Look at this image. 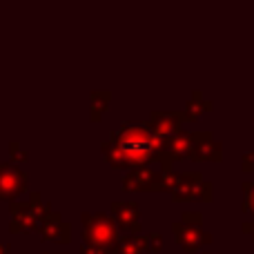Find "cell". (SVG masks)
Here are the masks:
<instances>
[{"label": "cell", "mask_w": 254, "mask_h": 254, "mask_svg": "<svg viewBox=\"0 0 254 254\" xmlns=\"http://www.w3.org/2000/svg\"><path fill=\"white\" fill-rule=\"evenodd\" d=\"M145 246H147V239H138V237H127L119 243L114 254H143Z\"/></svg>", "instance_id": "7"}, {"label": "cell", "mask_w": 254, "mask_h": 254, "mask_svg": "<svg viewBox=\"0 0 254 254\" xmlns=\"http://www.w3.org/2000/svg\"><path fill=\"white\" fill-rule=\"evenodd\" d=\"M254 170V154H246L243 156V172H252Z\"/></svg>", "instance_id": "10"}, {"label": "cell", "mask_w": 254, "mask_h": 254, "mask_svg": "<svg viewBox=\"0 0 254 254\" xmlns=\"http://www.w3.org/2000/svg\"><path fill=\"white\" fill-rule=\"evenodd\" d=\"M83 225H85V237H87L89 246H96V248L116 246L114 223H112L105 214H87V216H83Z\"/></svg>", "instance_id": "2"}, {"label": "cell", "mask_w": 254, "mask_h": 254, "mask_svg": "<svg viewBox=\"0 0 254 254\" xmlns=\"http://www.w3.org/2000/svg\"><path fill=\"white\" fill-rule=\"evenodd\" d=\"M243 194H246V203H243V210L254 214V183H243Z\"/></svg>", "instance_id": "8"}, {"label": "cell", "mask_w": 254, "mask_h": 254, "mask_svg": "<svg viewBox=\"0 0 254 254\" xmlns=\"http://www.w3.org/2000/svg\"><path fill=\"white\" fill-rule=\"evenodd\" d=\"M243 232H248L254 239V223H246V225H243Z\"/></svg>", "instance_id": "11"}, {"label": "cell", "mask_w": 254, "mask_h": 254, "mask_svg": "<svg viewBox=\"0 0 254 254\" xmlns=\"http://www.w3.org/2000/svg\"><path fill=\"white\" fill-rule=\"evenodd\" d=\"M147 243H149V250L158 252L161 250V234H152V237H147Z\"/></svg>", "instance_id": "9"}, {"label": "cell", "mask_w": 254, "mask_h": 254, "mask_svg": "<svg viewBox=\"0 0 254 254\" xmlns=\"http://www.w3.org/2000/svg\"><path fill=\"white\" fill-rule=\"evenodd\" d=\"M154 138L143 129H134L116 136V145L107 152L112 165H140L154 154Z\"/></svg>", "instance_id": "1"}, {"label": "cell", "mask_w": 254, "mask_h": 254, "mask_svg": "<svg viewBox=\"0 0 254 254\" xmlns=\"http://www.w3.org/2000/svg\"><path fill=\"white\" fill-rule=\"evenodd\" d=\"M116 221L123 230H136L138 228V219H140V210L136 203H114L112 205Z\"/></svg>", "instance_id": "5"}, {"label": "cell", "mask_w": 254, "mask_h": 254, "mask_svg": "<svg viewBox=\"0 0 254 254\" xmlns=\"http://www.w3.org/2000/svg\"><path fill=\"white\" fill-rule=\"evenodd\" d=\"M25 190V174L13 165L0 163V198H13Z\"/></svg>", "instance_id": "3"}, {"label": "cell", "mask_w": 254, "mask_h": 254, "mask_svg": "<svg viewBox=\"0 0 254 254\" xmlns=\"http://www.w3.org/2000/svg\"><path fill=\"white\" fill-rule=\"evenodd\" d=\"M43 234L49 241H58V243L69 241V228L65 223H61V221H45Z\"/></svg>", "instance_id": "6"}, {"label": "cell", "mask_w": 254, "mask_h": 254, "mask_svg": "<svg viewBox=\"0 0 254 254\" xmlns=\"http://www.w3.org/2000/svg\"><path fill=\"white\" fill-rule=\"evenodd\" d=\"M0 254H2V248H0Z\"/></svg>", "instance_id": "12"}, {"label": "cell", "mask_w": 254, "mask_h": 254, "mask_svg": "<svg viewBox=\"0 0 254 254\" xmlns=\"http://www.w3.org/2000/svg\"><path fill=\"white\" fill-rule=\"evenodd\" d=\"M174 232L176 237H179V243L185 248L188 252H196L198 248L203 246V243H210L212 237L207 232H201V230L196 228V225H174Z\"/></svg>", "instance_id": "4"}]
</instances>
